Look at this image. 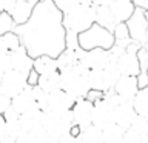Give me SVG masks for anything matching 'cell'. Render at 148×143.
I'll use <instances>...</instances> for the list:
<instances>
[{
	"mask_svg": "<svg viewBox=\"0 0 148 143\" xmlns=\"http://www.w3.org/2000/svg\"><path fill=\"white\" fill-rule=\"evenodd\" d=\"M39 77H40V74H37L36 69H32V71L26 76V80H28V85L29 86H36L37 83H39Z\"/></svg>",
	"mask_w": 148,
	"mask_h": 143,
	"instance_id": "cell-35",
	"label": "cell"
},
{
	"mask_svg": "<svg viewBox=\"0 0 148 143\" xmlns=\"http://www.w3.org/2000/svg\"><path fill=\"white\" fill-rule=\"evenodd\" d=\"M136 109H134L133 101H120V103L113 109V122L123 129L131 128V125L136 118Z\"/></svg>",
	"mask_w": 148,
	"mask_h": 143,
	"instance_id": "cell-10",
	"label": "cell"
},
{
	"mask_svg": "<svg viewBox=\"0 0 148 143\" xmlns=\"http://www.w3.org/2000/svg\"><path fill=\"white\" fill-rule=\"evenodd\" d=\"M143 136L133 126L125 129V143H142Z\"/></svg>",
	"mask_w": 148,
	"mask_h": 143,
	"instance_id": "cell-30",
	"label": "cell"
},
{
	"mask_svg": "<svg viewBox=\"0 0 148 143\" xmlns=\"http://www.w3.org/2000/svg\"><path fill=\"white\" fill-rule=\"evenodd\" d=\"M103 143H125V129L114 122L102 129Z\"/></svg>",
	"mask_w": 148,
	"mask_h": 143,
	"instance_id": "cell-22",
	"label": "cell"
},
{
	"mask_svg": "<svg viewBox=\"0 0 148 143\" xmlns=\"http://www.w3.org/2000/svg\"><path fill=\"white\" fill-rule=\"evenodd\" d=\"M92 109H94V103L85 99H79L76 100V103L71 108V114H73V120L74 125L80 128L90 126L92 125Z\"/></svg>",
	"mask_w": 148,
	"mask_h": 143,
	"instance_id": "cell-9",
	"label": "cell"
},
{
	"mask_svg": "<svg viewBox=\"0 0 148 143\" xmlns=\"http://www.w3.org/2000/svg\"><path fill=\"white\" fill-rule=\"evenodd\" d=\"M90 2L94 5V6H106V5H110L113 0H90Z\"/></svg>",
	"mask_w": 148,
	"mask_h": 143,
	"instance_id": "cell-37",
	"label": "cell"
},
{
	"mask_svg": "<svg viewBox=\"0 0 148 143\" xmlns=\"http://www.w3.org/2000/svg\"><path fill=\"white\" fill-rule=\"evenodd\" d=\"M74 120L71 109L65 111H53V112H45L43 114V129L54 138H60L63 134L69 132L73 128Z\"/></svg>",
	"mask_w": 148,
	"mask_h": 143,
	"instance_id": "cell-4",
	"label": "cell"
},
{
	"mask_svg": "<svg viewBox=\"0 0 148 143\" xmlns=\"http://www.w3.org/2000/svg\"><path fill=\"white\" fill-rule=\"evenodd\" d=\"M5 12V9H3V5H2V2H0V16Z\"/></svg>",
	"mask_w": 148,
	"mask_h": 143,
	"instance_id": "cell-43",
	"label": "cell"
},
{
	"mask_svg": "<svg viewBox=\"0 0 148 143\" xmlns=\"http://www.w3.org/2000/svg\"><path fill=\"white\" fill-rule=\"evenodd\" d=\"M113 106L106 101L103 97L100 100L94 101V109H92V125L100 129L113 123Z\"/></svg>",
	"mask_w": 148,
	"mask_h": 143,
	"instance_id": "cell-12",
	"label": "cell"
},
{
	"mask_svg": "<svg viewBox=\"0 0 148 143\" xmlns=\"http://www.w3.org/2000/svg\"><path fill=\"white\" fill-rule=\"evenodd\" d=\"M131 126L134 129H137L142 136H145V134H148V117H143V115H139L137 114Z\"/></svg>",
	"mask_w": 148,
	"mask_h": 143,
	"instance_id": "cell-28",
	"label": "cell"
},
{
	"mask_svg": "<svg viewBox=\"0 0 148 143\" xmlns=\"http://www.w3.org/2000/svg\"><path fill=\"white\" fill-rule=\"evenodd\" d=\"M77 3H83V5H86V3H91L90 0H76Z\"/></svg>",
	"mask_w": 148,
	"mask_h": 143,
	"instance_id": "cell-41",
	"label": "cell"
},
{
	"mask_svg": "<svg viewBox=\"0 0 148 143\" xmlns=\"http://www.w3.org/2000/svg\"><path fill=\"white\" fill-rule=\"evenodd\" d=\"M0 143H17L16 138H3V140H0Z\"/></svg>",
	"mask_w": 148,
	"mask_h": 143,
	"instance_id": "cell-39",
	"label": "cell"
},
{
	"mask_svg": "<svg viewBox=\"0 0 148 143\" xmlns=\"http://www.w3.org/2000/svg\"><path fill=\"white\" fill-rule=\"evenodd\" d=\"M116 63H117V68L122 76H140V62H139L137 52L125 51L117 57Z\"/></svg>",
	"mask_w": 148,
	"mask_h": 143,
	"instance_id": "cell-11",
	"label": "cell"
},
{
	"mask_svg": "<svg viewBox=\"0 0 148 143\" xmlns=\"http://www.w3.org/2000/svg\"><path fill=\"white\" fill-rule=\"evenodd\" d=\"M11 60H12V69H17V71L26 74V76L34 69V57H31L29 51L26 49V46L23 43L14 52H11Z\"/></svg>",
	"mask_w": 148,
	"mask_h": 143,
	"instance_id": "cell-13",
	"label": "cell"
},
{
	"mask_svg": "<svg viewBox=\"0 0 148 143\" xmlns=\"http://www.w3.org/2000/svg\"><path fill=\"white\" fill-rule=\"evenodd\" d=\"M59 143H82V142H80V138L73 136L71 132H66L59 138Z\"/></svg>",
	"mask_w": 148,
	"mask_h": 143,
	"instance_id": "cell-33",
	"label": "cell"
},
{
	"mask_svg": "<svg viewBox=\"0 0 148 143\" xmlns=\"http://www.w3.org/2000/svg\"><path fill=\"white\" fill-rule=\"evenodd\" d=\"M113 34H114L116 43L122 45L125 48H127V45L131 42V35H130V29H128L127 23H117L113 29Z\"/></svg>",
	"mask_w": 148,
	"mask_h": 143,
	"instance_id": "cell-27",
	"label": "cell"
},
{
	"mask_svg": "<svg viewBox=\"0 0 148 143\" xmlns=\"http://www.w3.org/2000/svg\"><path fill=\"white\" fill-rule=\"evenodd\" d=\"M0 2H2V5H3V9H5V12H9L11 11V9L14 8V5H16L18 0H0Z\"/></svg>",
	"mask_w": 148,
	"mask_h": 143,
	"instance_id": "cell-36",
	"label": "cell"
},
{
	"mask_svg": "<svg viewBox=\"0 0 148 143\" xmlns=\"http://www.w3.org/2000/svg\"><path fill=\"white\" fill-rule=\"evenodd\" d=\"M147 76H148V71H147Z\"/></svg>",
	"mask_w": 148,
	"mask_h": 143,
	"instance_id": "cell-47",
	"label": "cell"
},
{
	"mask_svg": "<svg viewBox=\"0 0 148 143\" xmlns=\"http://www.w3.org/2000/svg\"><path fill=\"white\" fill-rule=\"evenodd\" d=\"M133 105L139 115L148 117V85L140 86V89H139V92L133 100Z\"/></svg>",
	"mask_w": 148,
	"mask_h": 143,
	"instance_id": "cell-25",
	"label": "cell"
},
{
	"mask_svg": "<svg viewBox=\"0 0 148 143\" xmlns=\"http://www.w3.org/2000/svg\"><path fill=\"white\" fill-rule=\"evenodd\" d=\"M128 29H130V35L131 40L140 43L142 46L147 42V32H148V18L145 17L143 8H136V11L131 16V18L127 22Z\"/></svg>",
	"mask_w": 148,
	"mask_h": 143,
	"instance_id": "cell-7",
	"label": "cell"
},
{
	"mask_svg": "<svg viewBox=\"0 0 148 143\" xmlns=\"http://www.w3.org/2000/svg\"><path fill=\"white\" fill-rule=\"evenodd\" d=\"M51 2L54 3V6L62 14H66L68 11H71V9L77 5L76 0H51Z\"/></svg>",
	"mask_w": 148,
	"mask_h": 143,
	"instance_id": "cell-29",
	"label": "cell"
},
{
	"mask_svg": "<svg viewBox=\"0 0 148 143\" xmlns=\"http://www.w3.org/2000/svg\"><path fill=\"white\" fill-rule=\"evenodd\" d=\"M62 22L66 31L79 34L96 23V6L92 3H77L71 11L63 14Z\"/></svg>",
	"mask_w": 148,
	"mask_h": 143,
	"instance_id": "cell-2",
	"label": "cell"
},
{
	"mask_svg": "<svg viewBox=\"0 0 148 143\" xmlns=\"http://www.w3.org/2000/svg\"><path fill=\"white\" fill-rule=\"evenodd\" d=\"M11 106L17 111L18 114H23L26 111H29L31 108L37 106L36 101V95H34V88L28 85L20 94H17L16 97H12L11 100Z\"/></svg>",
	"mask_w": 148,
	"mask_h": 143,
	"instance_id": "cell-15",
	"label": "cell"
},
{
	"mask_svg": "<svg viewBox=\"0 0 148 143\" xmlns=\"http://www.w3.org/2000/svg\"><path fill=\"white\" fill-rule=\"evenodd\" d=\"M142 143H148V134H145V136H143V138H142Z\"/></svg>",
	"mask_w": 148,
	"mask_h": 143,
	"instance_id": "cell-42",
	"label": "cell"
},
{
	"mask_svg": "<svg viewBox=\"0 0 148 143\" xmlns=\"http://www.w3.org/2000/svg\"><path fill=\"white\" fill-rule=\"evenodd\" d=\"M102 97H103V92L102 91H97V89H90L88 91V94H86V99L90 100V101H97V100H100Z\"/></svg>",
	"mask_w": 148,
	"mask_h": 143,
	"instance_id": "cell-34",
	"label": "cell"
},
{
	"mask_svg": "<svg viewBox=\"0 0 148 143\" xmlns=\"http://www.w3.org/2000/svg\"><path fill=\"white\" fill-rule=\"evenodd\" d=\"M96 23L108 28L111 31L114 29V26L117 25V22H116V18L113 17V14H111L110 5H106V6H96Z\"/></svg>",
	"mask_w": 148,
	"mask_h": 143,
	"instance_id": "cell-23",
	"label": "cell"
},
{
	"mask_svg": "<svg viewBox=\"0 0 148 143\" xmlns=\"http://www.w3.org/2000/svg\"><path fill=\"white\" fill-rule=\"evenodd\" d=\"M90 86L91 89H97L102 92H106L113 88L103 69H91L90 71Z\"/></svg>",
	"mask_w": 148,
	"mask_h": 143,
	"instance_id": "cell-21",
	"label": "cell"
},
{
	"mask_svg": "<svg viewBox=\"0 0 148 143\" xmlns=\"http://www.w3.org/2000/svg\"><path fill=\"white\" fill-rule=\"evenodd\" d=\"M60 78H62V89L66 91L74 100L85 99L90 86V69L82 66L80 63L71 65V66L60 69Z\"/></svg>",
	"mask_w": 148,
	"mask_h": 143,
	"instance_id": "cell-1",
	"label": "cell"
},
{
	"mask_svg": "<svg viewBox=\"0 0 148 143\" xmlns=\"http://www.w3.org/2000/svg\"><path fill=\"white\" fill-rule=\"evenodd\" d=\"M12 69V60L11 54L8 52H0V74H5Z\"/></svg>",
	"mask_w": 148,
	"mask_h": 143,
	"instance_id": "cell-31",
	"label": "cell"
},
{
	"mask_svg": "<svg viewBox=\"0 0 148 143\" xmlns=\"http://www.w3.org/2000/svg\"><path fill=\"white\" fill-rule=\"evenodd\" d=\"M5 125H6V120H5V117H3V114H0V131L5 128Z\"/></svg>",
	"mask_w": 148,
	"mask_h": 143,
	"instance_id": "cell-38",
	"label": "cell"
},
{
	"mask_svg": "<svg viewBox=\"0 0 148 143\" xmlns=\"http://www.w3.org/2000/svg\"><path fill=\"white\" fill-rule=\"evenodd\" d=\"M143 48H145V49H147V52H148V40L145 42V45H143Z\"/></svg>",
	"mask_w": 148,
	"mask_h": 143,
	"instance_id": "cell-44",
	"label": "cell"
},
{
	"mask_svg": "<svg viewBox=\"0 0 148 143\" xmlns=\"http://www.w3.org/2000/svg\"><path fill=\"white\" fill-rule=\"evenodd\" d=\"M43 114L45 112L39 108V106H34V108H31L29 111L20 114L18 122H20L22 129H25V131L29 132L32 129L42 128V125H43Z\"/></svg>",
	"mask_w": 148,
	"mask_h": 143,
	"instance_id": "cell-16",
	"label": "cell"
},
{
	"mask_svg": "<svg viewBox=\"0 0 148 143\" xmlns=\"http://www.w3.org/2000/svg\"><path fill=\"white\" fill-rule=\"evenodd\" d=\"M0 85H2V74H0Z\"/></svg>",
	"mask_w": 148,
	"mask_h": 143,
	"instance_id": "cell-46",
	"label": "cell"
},
{
	"mask_svg": "<svg viewBox=\"0 0 148 143\" xmlns=\"http://www.w3.org/2000/svg\"><path fill=\"white\" fill-rule=\"evenodd\" d=\"M114 92L119 95L120 101H133L136 94L140 89L139 77L136 76H120L119 80L113 86Z\"/></svg>",
	"mask_w": 148,
	"mask_h": 143,
	"instance_id": "cell-8",
	"label": "cell"
},
{
	"mask_svg": "<svg viewBox=\"0 0 148 143\" xmlns=\"http://www.w3.org/2000/svg\"><path fill=\"white\" fill-rule=\"evenodd\" d=\"M143 9H145V11H148V0L145 2V6H143Z\"/></svg>",
	"mask_w": 148,
	"mask_h": 143,
	"instance_id": "cell-45",
	"label": "cell"
},
{
	"mask_svg": "<svg viewBox=\"0 0 148 143\" xmlns=\"http://www.w3.org/2000/svg\"><path fill=\"white\" fill-rule=\"evenodd\" d=\"M25 2H28V3H31V5H32V6H36V5H37V3H39V2H40V0H25Z\"/></svg>",
	"mask_w": 148,
	"mask_h": 143,
	"instance_id": "cell-40",
	"label": "cell"
},
{
	"mask_svg": "<svg viewBox=\"0 0 148 143\" xmlns=\"http://www.w3.org/2000/svg\"><path fill=\"white\" fill-rule=\"evenodd\" d=\"M79 138H80L82 143H103V134H102V129L94 126V125H90V126L82 128Z\"/></svg>",
	"mask_w": 148,
	"mask_h": 143,
	"instance_id": "cell-24",
	"label": "cell"
},
{
	"mask_svg": "<svg viewBox=\"0 0 148 143\" xmlns=\"http://www.w3.org/2000/svg\"><path fill=\"white\" fill-rule=\"evenodd\" d=\"M116 43L113 31L108 28L94 23L88 29L77 34V45L80 49H92V48H103L111 49Z\"/></svg>",
	"mask_w": 148,
	"mask_h": 143,
	"instance_id": "cell-3",
	"label": "cell"
},
{
	"mask_svg": "<svg viewBox=\"0 0 148 143\" xmlns=\"http://www.w3.org/2000/svg\"><path fill=\"white\" fill-rule=\"evenodd\" d=\"M28 86L26 74H23L17 69H11V71L2 74V85H0V91L8 97H16L17 94L25 89Z\"/></svg>",
	"mask_w": 148,
	"mask_h": 143,
	"instance_id": "cell-6",
	"label": "cell"
},
{
	"mask_svg": "<svg viewBox=\"0 0 148 143\" xmlns=\"http://www.w3.org/2000/svg\"><path fill=\"white\" fill-rule=\"evenodd\" d=\"M11 97H8L6 94H3L2 91H0V114H3L5 111H6L9 106H11Z\"/></svg>",
	"mask_w": 148,
	"mask_h": 143,
	"instance_id": "cell-32",
	"label": "cell"
},
{
	"mask_svg": "<svg viewBox=\"0 0 148 143\" xmlns=\"http://www.w3.org/2000/svg\"><path fill=\"white\" fill-rule=\"evenodd\" d=\"M34 69L37 71V74H40V76L59 71L57 59L53 57V55H49V54L36 55V57H34Z\"/></svg>",
	"mask_w": 148,
	"mask_h": 143,
	"instance_id": "cell-18",
	"label": "cell"
},
{
	"mask_svg": "<svg viewBox=\"0 0 148 143\" xmlns=\"http://www.w3.org/2000/svg\"><path fill=\"white\" fill-rule=\"evenodd\" d=\"M22 45V39L17 32L14 31H5L0 34V52H14L18 46Z\"/></svg>",
	"mask_w": 148,
	"mask_h": 143,
	"instance_id": "cell-19",
	"label": "cell"
},
{
	"mask_svg": "<svg viewBox=\"0 0 148 143\" xmlns=\"http://www.w3.org/2000/svg\"><path fill=\"white\" fill-rule=\"evenodd\" d=\"M37 86H40L45 92H53V91L62 89V78H60V71H56V72H51V74H43V76H40Z\"/></svg>",
	"mask_w": 148,
	"mask_h": 143,
	"instance_id": "cell-20",
	"label": "cell"
},
{
	"mask_svg": "<svg viewBox=\"0 0 148 143\" xmlns=\"http://www.w3.org/2000/svg\"><path fill=\"white\" fill-rule=\"evenodd\" d=\"M32 11H34V6L31 3L25 2V0H18V2L14 5V8L8 12V16L11 17V20L14 25L17 26H22L28 23V20L31 18L32 16Z\"/></svg>",
	"mask_w": 148,
	"mask_h": 143,
	"instance_id": "cell-17",
	"label": "cell"
},
{
	"mask_svg": "<svg viewBox=\"0 0 148 143\" xmlns=\"http://www.w3.org/2000/svg\"><path fill=\"white\" fill-rule=\"evenodd\" d=\"M116 62L110 49L103 48H92V49H80L79 63L86 69H103L108 63Z\"/></svg>",
	"mask_w": 148,
	"mask_h": 143,
	"instance_id": "cell-5",
	"label": "cell"
},
{
	"mask_svg": "<svg viewBox=\"0 0 148 143\" xmlns=\"http://www.w3.org/2000/svg\"><path fill=\"white\" fill-rule=\"evenodd\" d=\"M131 2H133V0H131Z\"/></svg>",
	"mask_w": 148,
	"mask_h": 143,
	"instance_id": "cell-48",
	"label": "cell"
},
{
	"mask_svg": "<svg viewBox=\"0 0 148 143\" xmlns=\"http://www.w3.org/2000/svg\"><path fill=\"white\" fill-rule=\"evenodd\" d=\"M26 143H59V138L51 137L43 129V126H42V128L32 129V131L28 132Z\"/></svg>",
	"mask_w": 148,
	"mask_h": 143,
	"instance_id": "cell-26",
	"label": "cell"
},
{
	"mask_svg": "<svg viewBox=\"0 0 148 143\" xmlns=\"http://www.w3.org/2000/svg\"><path fill=\"white\" fill-rule=\"evenodd\" d=\"M136 5L131 0H113L110 3V9L117 23H127L136 11Z\"/></svg>",
	"mask_w": 148,
	"mask_h": 143,
	"instance_id": "cell-14",
	"label": "cell"
}]
</instances>
